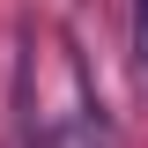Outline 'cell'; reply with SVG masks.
<instances>
[{
    "label": "cell",
    "instance_id": "6da1fadb",
    "mask_svg": "<svg viewBox=\"0 0 148 148\" xmlns=\"http://www.w3.org/2000/svg\"><path fill=\"white\" fill-rule=\"evenodd\" d=\"M59 52H67L74 111L52 126V148H126V141H119V119L104 111V96H96V82H89V59H82V45H74V37H59Z\"/></svg>",
    "mask_w": 148,
    "mask_h": 148
},
{
    "label": "cell",
    "instance_id": "7a4b0ae2",
    "mask_svg": "<svg viewBox=\"0 0 148 148\" xmlns=\"http://www.w3.org/2000/svg\"><path fill=\"white\" fill-rule=\"evenodd\" d=\"M0 148H52L45 96H37V45H30V30L15 37V67H8V141H0Z\"/></svg>",
    "mask_w": 148,
    "mask_h": 148
},
{
    "label": "cell",
    "instance_id": "3957f363",
    "mask_svg": "<svg viewBox=\"0 0 148 148\" xmlns=\"http://www.w3.org/2000/svg\"><path fill=\"white\" fill-rule=\"evenodd\" d=\"M126 74L148 89V0H126Z\"/></svg>",
    "mask_w": 148,
    "mask_h": 148
}]
</instances>
